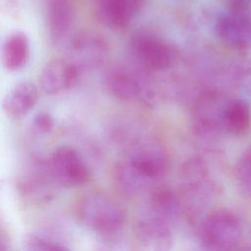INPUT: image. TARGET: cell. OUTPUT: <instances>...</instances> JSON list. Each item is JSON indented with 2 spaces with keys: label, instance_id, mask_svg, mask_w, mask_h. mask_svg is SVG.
<instances>
[{
  "label": "cell",
  "instance_id": "cell-15",
  "mask_svg": "<svg viewBox=\"0 0 251 251\" xmlns=\"http://www.w3.org/2000/svg\"><path fill=\"white\" fill-rule=\"evenodd\" d=\"M148 211L165 219L174 225L183 215L184 200L177 193L168 187H155L149 194Z\"/></svg>",
  "mask_w": 251,
  "mask_h": 251
},
{
  "label": "cell",
  "instance_id": "cell-8",
  "mask_svg": "<svg viewBox=\"0 0 251 251\" xmlns=\"http://www.w3.org/2000/svg\"><path fill=\"white\" fill-rule=\"evenodd\" d=\"M49 171L59 185L78 186L90 178V172L78 152L71 146L56 148L47 159Z\"/></svg>",
  "mask_w": 251,
  "mask_h": 251
},
{
  "label": "cell",
  "instance_id": "cell-14",
  "mask_svg": "<svg viewBox=\"0 0 251 251\" xmlns=\"http://www.w3.org/2000/svg\"><path fill=\"white\" fill-rule=\"evenodd\" d=\"M38 100V90L29 81H21L5 95L2 103L4 114L11 120H21L33 109Z\"/></svg>",
  "mask_w": 251,
  "mask_h": 251
},
{
  "label": "cell",
  "instance_id": "cell-1",
  "mask_svg": "<svg viewBox=\"0 0 251 251\" xmlns=\"http://www.w3.org/2000/svg\"><path fill=\"white\" fill-rule=\"evenodd\" d=\"M168 170V155L160 144L150 140H135L116 164L113 179L123 195L137 197L157 187Z\"/></svg>",
  "mask_w": 251,
  "mask_h": 251
},
{
  "label": "cell",
  "instance_id": "cell-19",
  "mask_svg": "<svg viewBox=\"0 0 251 251\" xmlns=\"http://www.w3.org/2000/svg\"><path fill=\"white\" fill-rule=\"evenodd\" d=\"M24 249L27 251H63L69 250V247L61 240L50 235L38 232L28 233L23 241Z\"/></svg>",
  "mask_w": 251,
  "mask_h": 251
},
{
  "label": "cell",
  "instance_id": "cell-18",
  "mask_svg": "<svg viewBox=\"0 0 251 251\" xmlns=\"http://www.w3.org/2000/svg\"><path fill=\"white\" fill-rule=\"evenodd\" d=\"M73 23L70 0H47V25L54 40L62 39Z\"/></svg>",
  "mask_w": 251,
  "mask_h": 251
},
{
  "label": "cell",
  "instance_id": "cell-4",
  "mask_svg": "<svg viewBox=\"0 0 251 251\" xmlns=\"http://www.w3.org/2000/svg\"><path fill=\"white\" fill-rule=\"evenodd\" d=\"M215 31L230 48H251V0H227L226 10L216 20Z\"/></svg>",
  "mask_w": 251,
  "mask_h": 251
},
{
  "label": "cell",
  "instance_id": "cell-5",
  "mask_svg": "<svg viewBox=\"0 0 251 251\" xmlns=\"http://www.w3.org/2000/svg\"><path fill=\"white\" fill-rule=\"evenodd\" d=\"M144 71L146 70L139 66L114 65L105 73V86L114 97L121 101L152 103L154 92Z\"/></svg>",
  "mask_w": 251,
  "mask_h": 251
},
{
  "label": "cell",
  "instance_id": "cell-3",
  "mask_svg": "<svg viewBox=\"0 0 251 251\" xmlns=\"http://www.w3.org/2000/svg\"><path fill=\"white\" fill-rule=\"evenodd\" d=\"M179 185L185 206L193 211L209 206L219 189L207 163L199 157L189 158L181 165Z\"/></svg>",
  "mask_w": 251,
  "mask_h": 251
},
{
  "label": "cell",
  "instance_id": "cell-9",
  "mask_svg": "<svg viewBox=\"0 0 251 251\" xmlns=\"http://www.w3.org/2000/svg\"><path fill=\"white\" fill-rule=\"evenodd\" d=\"M134 240L144 251H166L174 244L173 225L147 211L134 224Z\"/></svg>",
  "mask_w": 251,
  "mask_h": 251
},
{
  "label": "cell",
  "instance_id": "cell-7",
  "mask_svg": "<svg viewBox=\"0 0 251 251\" xmlns=\"http://www.w3.org/2000/svg\"><path fill=\"white\" fill-rule=\"evenodd\" d=\"M129 52L136 65L146 71H165L173 66L176 57L165 40L148 32L131 37Z\"/></svg>",
  "mask_w": 251,
  "mask_h": 251
},
{
  "label": "cell",
  "instance_id": "cell-10",
  "mask_svg": "<svg viewBox=\"0 0 251 251\" xmlns=\"http://www.w3.org/2000/svg\"><path fill=\"white\" fill-rule=\"evenodd\" d=\"M80 72L69 59L51 60L39 74V87L45 94H59L73 88L77 83Z\"/></svg>",
  "mask_w": 251,
  "mask_h": 251
},
{
  "label": "cell",
  "instance_id": "cell-16",
  "mask_svg": "<svg viewBox=\"0 0 251 251\" xmlns=\"http://www.w3.org/2000/svg\"><path fill=\"white\" fill-rule=\"evenodd\" d=\"M30 56V44L27 35L17 31L10 34L3 43L2 64L10 72L18 71L25 66Z\"/></svg>",
  "mask_w": 251,
  "mask_h": 251
},
{
  "label": "cell",
  "instance_id": "cell-17",
  "mask_svg": "<svg viewBox=\"0 0 251 251\" xmlns=\"http://www.w3.org/2000/svg\"><path fill=\"white\" fill-rule=\"evenodd\" d=\"M221 126L227 132L241 136L246 134L251 127V110L243 100H231L224 108Z\"/></svg>",
  "mask_w": 251,
  "mask_h": 251
},
{
  "label": "cell",
  "instance_id": "cell-13",
  "mask_svg": "<svg viewBox=\"0 0 251 251\" xmlns=\"http://www.w3.org/2000/svg\"><path fill=\"white\" fill-rule=\"evenodd\" d=\"M143 2L144 0H98L97 14L106 26L124 29L139 14Z\"/></svg>",
  "mask_w": 251,
  "mask_h": 251
},
{
  "label": "cell",
  "instance_id": "cell-6",
  "mask_svg": "<svg viewBox=\"0 0 251 251\" xmlns=\"http://www.w3.org/2000/svg\"><path fill=\"white\" fill-rule=\"evenodd\" d=\"M242 236L239 219L230 211L220 209L208 214L199 226V240L208 250L226 251L237 248Z\"/></svg>",
  "mask_w": 251,
  "mask_h": 251
},
{
  "label": "cell",
  "instance_id": "cell-11",
  "mask_svg": "<svg viewBox=\"0 0 251 251\" xmlns=\"http://www.w3.org/2000/svg\"><path fill=\"white\" fill-rule=\"evenodd\" d=\"M57 182L53 178L47 160L33 159L22 172L18 186L24 196L34 201H44L52 196L53 184Z\"/></svg>",
  "mask_w": 251,
  "mask_h": 251
},
{
  "label": "cell",
  "instance_id": "cell-21",
  "mask_svg": "<svg viewBox=\"0 0 251 251\" xmlns=\"http://www.w3.org/2000/svg\"><path fill=\"white\" fill-rule=\"evenodd\" d=\"M54 127V121L46 112L37 113L30 123V133L35 137H43L49 134Z\"/></svg>",
  "mask_w": 251,
  "mask_h": 251
},
{
  "label": "cell",
  "instance_id": "cell-20",
  "mask_svg": "<svg viewBox=\"0 0 251 251\" xmlns=\"http://www.w3.org/2000/svg\"><path fill=\"white\" fill-rule=\"evenodd\" d=\"M235 177L242 192L251 198V146H249L237 161Z\"/></svg>",
  "mask_w": 251,
  "mask_h": 251
},
{
  "label": "cell",
  "instance_id": "cell-12",
  "mask_svg": "<svg viewBox=\"0 0 251 251\" xmlns=\"http://www.w3.org/2000/svg\"><path fill=\"white\" fill-rule=\"evenodd\" d=\"M106 42L98 36L83 34L75 37L70 46V58L80 71L101 67L108 59Z\"/></svg>",
  "mask_w": 251,
  "mask_h": 251
},
{
  "label": "cell",
  "instance_id": "cell-2",
  "mask_svg": "<svg viewBox=\"0 0 251 251\" xmlns=\"http://www.w3.org/2000/svg\"><path fill=\"white\" fill-rule=\"evenodd\" d=\"M73 211L81 226L107 239L119 235L126 222L124 208L113 197L100 191L80 195L75 201Z\"/></svg>",
  "mask_w": 251,
  "mask_h": 251
}]
</instances>
